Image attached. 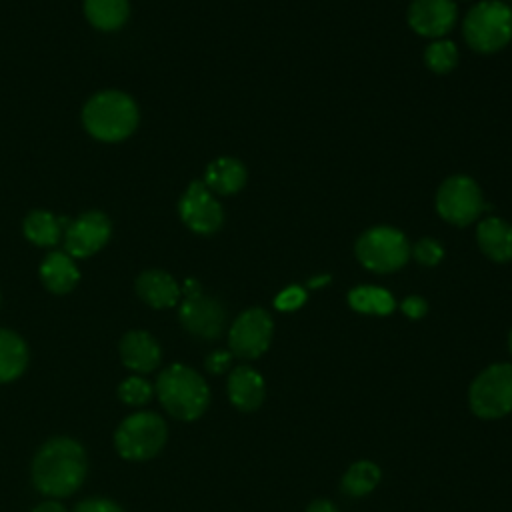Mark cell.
Returning <instances> with one entry per match:
<instances>
[{"label": "cell", "instance_id": "1", "mask_svg": "<svg viewBox=\"0 0 512 512\" xmlns=\"http://www.w3.org/2000/svg\"><path fill=\"white\" fill-rule=\"evenodd\" d=\"M86 468V452L76 440L52 438L34 456L32 482L46 496H68L84 482Z\"/></svg>", "mask_w": 512, "mask_h": 512}, {"label": "cell", "instance_id": "2", "mask_svg": "<svg viewBox=\"0 0 512 512\" xmlns=\"http://www.w3.org/2000/svg\"><path fill=\"white\" fill-rule=\"evenodd\" d=\"M156 394L170 416L186 422L200 418L210 404L206 380L186 364L164 368L156 380Z\"/></svg>", "mask_w": 512, "mask_h": 512}, {"label": "cell", "instance_id": "3", "mask_svg": "<svg viewBox=\"0 0 512 512\" xmlns=\"http://www.w3.org/2000/svg\"><path fill=\"white\" fill-rule=\"evenodd\" d=\"M82 122L88 134L96 140L120 142L136 130L138 108L128 94L120 90H102L86 102Z\"/></svg>", "mask_w": 512, "mask_h": 512}, {"label": "cell", "instance_id": "4", "mask_svg": "<svg viewBox=\"0 0 512 512\" xmlns=\"http://www.w3.org/2000/svg\"><path fill=\"white\" fill-rule=\"evenodd\" d=\"M462 34L478 54H494L512 40V8L502 0H482L464 18Z\"/></svg>", "mask_w": 512, "mask_h": 512}, {"label": "cell", "instance_id": "5", "mask_svg": "<svg viewBox=\"0 0 512 512\" xmlns=\"http://www.w3.org/2000/svg\"><path fill=\"white\" fill-rule=\"evenodd\" d=\"M354 254L364 268L376 274H390L408 262L410 244L404 232L394 226H372L358 236Z\"/></svg>", "mask_w": 512, "mask_h": 512}, {"label": "cell", "instance_id": "6", "mask_svg": "<svg viewBox=\"0 0 512 512\" xmlns=\"http://www.w3.org/2000/svg\"><path fill=\"white\" fill-rule=\"evenodd\" d=\"M468 406L482 420H498L512 412V364L484 368L468 388Z\"/></svg>", "mask_w": 512, "mask_h": 512}, {"label": "cell", "instance_id": "7", "mask_svg": "<svg viewBox=\"0 0 512 512\" xmlns=\"http://www.w3.org/2000/svg\"><path fill=\"white\" fill-rule=\"evenodd\" d=\"M166 438V422L156 412H136L116 428L114 446L126 460H148L164 448Z\"/></svg>", "mask_w": 512, "mask_h": 512}, {"label": "cell", "instance_id": "8", "mask_svg": "<svg viewBox=\"0 0 512 512\" xmlns=\"http://www.w3.org/2000/svg\"><path fill=\"white\" fill-rule=\"evenodd\" d=\"M486 210L480 186L474 178L454 174L446 178L436 192V212L454 226L472 224Z\"/></svg>", "mask_w": 512, "mask_h": 512}, {"label": "cell", "instance_id": "9", "mask_svg": "<svg viewBox=\"0 0 512 512\" xmlns=\"http://www.w3.org/2000/svg\"><path fill=\"white\" fill-rule=\"evenodd\" d=\"M272 334V316L264 308H248L236 316L228 330L230 352L242 360H256L268 350Z\"/></svg>", "mask_w": 512, "mask_h": 512}, {"label": "cell", "instance_id": "10", "mask_svg": "<svg viewBox=\"0 0 512 512\" xmlns=\"http://www.w3.org/2000/svg\"><path fill=\"white\" fill-rule=\"evenodd\" d=\"M178 214L192 232L202 236L218 232L224 224V210L202 180L188 184L178 200Z\"/></svg>", "mask_w": 512, "mask_h": 512}, {"label": "cell", "instance_id": "11", "mask_svg": "<svg viewBox=\"0 0 512 512\" xmlns=\"http://www.w3.org/2000/svg\"><path fill=\"white\" fill-rule=\"evenodd\" d=\"M178 318L186 332L202 340L218 338L226 326L224 306L216 298L202 294V290L184 296Z\"/></svg>", "mask_w": 512, "mask_h": 512}, {"label": "cell", "instance_id": "12", "mask_svg": "<svg viewBox=\"0 0 512 512\" xmlns=\"http://www.w3.org/2000/svg\"><path fill=\"white\" fill-rule=\"evenodd\" d=\"M110 234L112 224L104 212H84L64 228L66 254L72 258H88L110 240Z\"/></svg>", "mask_w": 512, "mask_h": 512}, {"label": "cell", "instance_id": "13", "mask_svg": "<svg viewBox=\"0 0 512 512\" xmlns=\"http://www.w3.org/2000/svg\"><path fill=\"white\" fill-rule=\"evenodd\" d=\"M458 18L454 0H412L408 8L410 28L424 38H442Z\"/></svg>", "mask_w": 512, "mask_h": 512}, {"label": "cell", "instance_id": "14", "mask_svg": "<svg viewBox=\"0 0 512 512\" xmlns=\"http://www.w3.org/2000/svg\"><path fill=\"white\" fill-rule=\"evenodd\" d=\"M228 400L240 412H254L264 404L266 384L264 378L250 366H236L228 374Z\"/></svg>", "mask_w": 512, "mask_h": 512}, {"label": "cell", "instance_id": "15", "mask_svg": "<svg viewBox=\"0 0 512 512\" xmlns=\"http://www.w3.org/2000/svg\"><path fill=\"white\" fill-rule=\"evenodd\" d=\"M120 358L134 372H152L162 360V350L154 336L144 330H132L120 340Z\"/></svg>", "mask_w": 512, "mask_h": 512}, {"label": "cell", "instance_id": "16", "mask_svg": "<svg viewBox=\"0 0 512 512\" xmlns=\"http://www.w3.org/2000/svg\"><path fill=\"white\" fill-rule=\"evenodd\" d=\"M476 242L484 256L492 262H510L512 260V226L498 218L486 216L476 228Z\"/></svg>", "mask_w": 512, "mask_h": 512}, {"label": "cell", "instance_id": "17", "mask_svg": "<svg viewBox=\"0 0 512 512\" xmlns=\"http://www.w3.org/2000/svg\"><path fill=\"white\" fill-rule=\"evenodd\" d=\"M248 180V172L246 166L232 156H220L216 160H212L206 166L204 172V184L212 194H220V196H230L236 194L244 188Z\"/></svg>", "mask_w": 512, "mask_h": 512}, {"label": "cell", "instance_id": "18", "mask_svg": "<svg viewBox=\"0 0 512 512\" xmlns=\"http://www.w3.org/2000/svg\"><path fill=\"white\" fill-rule=\"evenodd\" d=\"M138 296L152 308H172L180 296L182 288L164 270H146L136 278Z\"/></svg>", "mask_w": 512, "mask_h": 512}, {"label": "cell", "instance_id": "19", "mask_svg": "<svg viewBox=\"0 0 512 512\" xmlns=\"http://www.w3.org/2000/svg\"><path fill=\"white\" fill-rule=\"evenodd\" d=\"M40 280L50 292L66 294L78 284L80 272L70 254L54 250L40 264Z\"/></svg>", "mask_w": 512, "mask_h": 512}, {"label": "cell", "instance_id": "20", "mask_svg": "<svg viewBox=\"0 0 512 512\" xmlns=\"http://www.w3.org/2000/svg\"><path fill=\"white\" fill-rule=\"evenodd\" d=\"M28 364L26 342L12 330L0 328V382L18 378Z\"/></svg>", "mask_w": 512, "mask_h": 512}, {"label": "cell", "instance_id": "21", "mask_svg": "<svg viewBox=\"0 0 512 512\" xmlns=\"http://www.w3.org/2000/svg\"><path fill=\"white\" fill-rule=\"evenodd\" d=\"M348 304L360 314L388 316L396 308L394 296L380 286H356L348 292Z\"/></svg>", "mask_w": 512, "mask_h": 512}, {"label": "cell", "instance_id": "22", "mask_svg": "<svg viewBox=\"0 0 512 512\" xmlns=\"http://www.w3.org/2000/svg\"><path fill=\"white\" fill-rule=\"evenodd\" d=\"M66 220L56 218L52 212L34 210L24 218V236L36 246H54L64 228Z\"/></svg>", "mask_w": 512, "mask_h": 512}, {"label": "cell", "instance_id": "23", "mask_svg": "<svg viewBox=\"0 0 512 512\" xmlns=\"http://www.w3.org/2000/svg\"><path fill=\"white\" fill-rule=\"evenodd\" d=\"M380 476L382 472L378 464H374L372 460H358L350 464V468L344 472L340 490L350 498H362L378 486Z\"/></svg>", "mask_w": 512, "mask_h": 512}, {"label": "cell", "instance_id": "24", "mask_svg": "<svg viewBox=\"0 0 512 512\" xmlns=\"http://www.w3.org/2000/svg\"><path fill=\"white\" fill-rule=\"evenodd\" d=\"M84 12L92 26L100 30H118L130 12L128 0H84Z\"/></svg>", "mask_w": 512, "mask_h": 512}, {"label": "cell", "instance_id": "25", "mask_svg": "<svg viewBox=\"0 0 512 512\" xmlns=\"http://www.w3.org/2000/svg\"><path fill=\"white\" fill-rule=\"evenodd\" d=\"M424 62L434 74H448L458 64V48L452 40H434L424 50Z\"/></svg>", "mask_w": 512, "mask_h": 512}, {"label": "cell", "instance_id": "26", "mask_svg": "<svg viewBox=\"0 0 512 512\" xmlns=\"http://www.w3.org/2000/svg\"><path fill=\"white\" fill-rule=\"evenodd\" d=\"M152 384L140 376H130L118 386V396L124 404L142 406L152 398Z\"/></svg>", "mask_w": 512, "mask_h": 512}, {"label": "cell", "instance_id": "27", "mask_svg": "<svg viewBox=\"0 0 512 512\" xmlns=\"http://www.w3.org/2000/svg\"><path fill=\"white\" fill-rule=\"evenodd\" d=\"M410 254L416 258L418 264L422 266H436L442 256H444V248L438 240L434 238H420L412 248Z\"/></svg>", "mask_w": 512, "mask_h": 512}, {"label": "cell", "instance_id": "28", "mask_svg": "<svg viewBox=\"0 0 512 512\" xmlns=\"http://www.w3.org/2000/svg\"><path fill=\"white\" fill-rule=\"evenodd\" d=\"M306 302V290L302 286H288L274 298V308L280 312H294Z\"/></svg>", "mask_w": 512, "mask_h": 512}, {"label": "cell", "instance_id": "29", "mask_svg": "<svg viewBox=\"0 0 512 512\" xmlns=\"http://www.w3.org/2000/svg\"><path fill=\"white\" fill-rule=\"evenodd\" d=\"M400 310L404 312V316H408L412 320H420L428 312V302L422 296L412 294L400 302Z\"/></svg>", "mask_w": 512, "mask_h": 512}, {"label": "cell", "instance_id": "30", "mask_svg": "<svg viewBox=\"0 0 512 512\" xmlns=\"http://www.w3.org/2000/svg\"><path fill=\"white\" fill-rule=\"evenodd\" d=\"M74 512H124L118 504L106 498H88L76 506Z\"/></svg>", "mask_w": 512, "mask_h": 512}, {"label": "cell", "instance_id": "31", "mask_svg": "<svg viewBox=\"0 0 512 512\" xmlns=\"http://www.w3.org/2000/svg\"><path fill=\"white\" fill-rule=\"evenodd\" d=\"M230 364H232V352H228V350H214L206 358V368L212 374L226 372L230 368Z\"/></svg>", "mask_w": 512, "mask_h": 512}, {"label": "cell", "instance_id": "32", "mask_svg": "<svg viewBox=\"0 0 512 512\" xmlns=\"http://www.w3.org/2000/svg\"><path fill=\"white\" fill-rule=\"evenodd\" d=\"M304 512H340L338 506L326 498H318L306 506Z\"/></svg>", "mask_w": 512, "mask_h": 512}, {"label": "cell", "instance_id": "33", "mask_svg": "<svg viewBox=\"0 0 512 512\" xmlns=\"http://www.w3.org/2000/svg\"><path fill=\"white\" fill-rule=\"evenodd\" d=\"M32 512H66V508L56 500H48V502H42L40 506H36Z\"/></svg>", "mask_w": 512, "mask_h": 512}, {"label": "cell", "instance_id": "34", "mask_svg": "<svg viewBox=\"0 0 512 512\" xmlns=\"http://www.w3.org/2000/svg\"><path fill=\"white\" fill-rule=\"evenodd\" d=\"M328 282H330V276H328V274H324V276H316V278H310L308 286H310V288H318V286H324V284H328Z\"/></svg>", "mask_w": 512, "mask_h": 512}, {"label": "cell", "instance_id": "35", "mask_svg": "<svg viewBox=\"0 0 512 512\" xmlns=\"http://www.w3.org/2000/svg\"><path fill=\"white\" fill-rule=\"evenodd\" d=\"M508 348H510V354H512V330H510V336H508Z\"/></svg>", "mask_w": 512, "mask_h": 512}]
</instances>
